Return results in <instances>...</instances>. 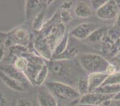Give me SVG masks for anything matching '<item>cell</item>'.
Here are the masks:
<instances>
[{"label":"cell","instance_id":"1","mask_svg":"<svg viewBox=\"0 0 120 106\" xmlns=\"http://www.w3.org/2000/svg\"><path fill=\"white\" fill-rule=\"evenodd\" d=\"M40 32L45 38L53 53L56 46L67 34L66 26L59 20V13L44 23Z\"/></svg>","mask_w":120,"mask_h":106},{"label":"cell","instance_id":"2","mask_svg":"<svg viewBox=\"0 0 120 106\" xmlns=\"http://www.w3.org/2000/svg\"><path fill=\"white\" fill-rule=\"evenodd\" d=\"M79 62L82 68L88 72L105 73L109 62L102 55L94 53H84L79 56Z\"/></svg>","mask_w":120,"mask_h":106},{"label":"cell","instance_id":"3","mask_svg":"<svg viewBox=\"0 0 120 106\" xmlns=\"http://www.w3.org/2000/svg\"><path fill=\"white\" fill-rule=\"evenodd\" d=\"M45 86L52 95L59 100H74L81 97L76 89L65 83L50 81L45 83Z\"/></svg>","mask_w":120,"mask_h":106},{"label":"cell","instance_id":"4","mask_svg":"<svg viewBox=\"0 0 120 106\" xmlns=\"http://www.w3.org/2000/svg\"><path fill=\"white\" fill-rule=\"evenodd\" d=\"M30 35L26 29L23 28H19L13 30L7 36V40L5 41V46L20 45L26 47L30 44Z\"/></svg>","mask_w":120,"mask_h":106},{"label":"cell","instance_id":"5","mask_svg":"<svg viewBox=\"0 0 120 106\" xmlns=\"http://www.w3.org/2000/svg\"><path fill=\"white\" fill-rule=\"evenodd\" d=\"M32 46L39 56L44 60H47L48 62L52 60L53 55V51L42 33L34 39Z\"/></svg>","mask_w":120,"mask_h":106},{"label":"cell","instance_id":"6","mask_svg":"<svg viewBox=\"0 0 120 106\" xmlns=\"http://www.w3.org/2000/svg\"><path fill=\"white\" fill-rule=\"evenodd\" d=\"M119 9L115 1L110 0L96 11L98 17L104 20H111L116 18L119 14Z\"/></svg>","mask_w":120,"mask_h":106},{"label":"cell","instance_id":"7","mask_svg":"<svg viewBox=\"0 0 120 106\" xmlns=\"http://www.w3.org/2000/svg\"><path fill=\"white\" fill-rule=\"evenodd\" d=\"M115 95H106L98 92L88 93L79 98L77 104H86L95 106H102L103 102L108 100H113Z\"/></svg>","mask_w":120,"mask_h":106},{"label":"cell","instance_id":"8","mask_svg":"<svg viewBox=\"0 0 120 106\" xmlns=\"http://www.w3.org/2000/svg\"><path fill=\"white\" fill-rule=\"evenodd\" d=\"M100 26L94 23H84L74 28L71 32V35L78 39H86Z\"/></svg>","mask_w":120,"mask_h":106},{"label":"cell","instance_id":"9","mask_svg":"<svg viewBox=\"0 0 120 106\" xmlns=\"http://www.w3.org/2000/svg\"><path fill=\"white\" fill-rule=\"evenodd\" d=\"M0 70L4 72L10 77H13L18 82L21 83L25 88L28 85H31L30 81L25 75V74L18 70L13 64H6L0 66Z\"/></svg>","mask_w":120,"mask_h":106},{"label":"cell","instance_id":"10","mask_svg":"<svg viewBox=\"0 0 120 106\" xmlns=\"http://www.w3.org/2000/svg\"><path fill=\"white\" fill-rule=\"evenodd\" d=\"M45 1H26L25 4V16L27 20L33 19L46 8Z\"/></svg>","mask_w":120,"mask_h":106},{"label":"cell","instance_id":"11","mask_svg":"<svg viewBox=\"0 0 120 106\" xmlns=\"http://www.w3.org/2000/svg\"><path fill=\"white\" fill-rule=\"evenodd\" d=\"M68 61L60 60H52L49 61V64H47V66L49 73L57 76L65 75L69 70L68 66L66 63Z\"/></svg>","mask_w":120,"mask_h":106},{"label":"cell","instance_id":"12","mask_svg":"<svg viewBox=\"0 0 120 106\" xmlns=\"http://www.w3.org/2000/svg\"><path fill=\"white\" fill-rule=\"evenodd\" d=\"M109 75L105 73H90L87 78L89 87V93L93 92L101 87Z\"/></svg>","mask_w":120,"mask_h":106},{"label":"cell","instance_id":"13","mask_svg":"<svg viewBox=\"0 0 120 106\" xmlns=\"http://www.w3.org/2000/svg\"><path fill=\"white\" fill-rule=\"evenodd\" d=\"M0 79L8 88L12 90L17 92H23L25 91V88L21 83L9 76L7 74H5L1 70H0Z\"/></svg>","mask_w":120,"mask_h":106},{"label":"cell","instance_id":"14","mask_svg":"<svg viewBox=\"0 0 120 106\" xmlns=\"http://www.w3.org/2000/svg\"><path fill=\"white\" fill-rule=\"evenodd\" d=\"M74 13L77 17L81 18H86L92 15L93 11L90 6L86 3L80 1L76 5Z\"/></svg>","mask_w":120,"mask_h":106},{"label":"cell","instance_id":"15","mask_svg":"<svg viewBox=\"0 0 120 106\" xmlns=\"http://www.w3.org/2000/svg\"><path fill=\"white\" fill-rule=\"evenodd\" d=\"M38 102L40 106H57L58 102L54 96L48 92H41L38 95Z\"/></svg>","mask_w":120,"mask_h":106},{"label":"cell","instance_id":"16","mask_svg":"<svg viewBox=\"0 0 120 106\" xmlns=\"http://www.w3.org/2000/svg\"><path fill=\"white\" fill-rule=\"evenodd\" d=\"M94 92L106 95H116L120 92V85H102Z\"/></svg>","mask_w":120,"mask_h":106},{"label":"cell","instance_id":"17","mask_svg":"<svg viewBox=\"0 0 120 106\" xmlns=\"http://www.w3.org/2000/svg\"><path fill=\"white\" fill-rule=\"evenodd\" d=\"M49 73V69H48L47 64H45L41 68L40 72H38V73L37 74V75L36 76L34 79V82L33 86L40 87V86L43 85L46 80Z\"/></svg>","mask_w":120,"mask_h":106},{"label":"cell","instance_id":"18","mask_svg":"<svg viewBox=\"0 0 120 106\" xmlns=\"http://www.w3.org/2000/svg\"><path fill=\"white\" fill-rule=\"evenodd\" d=\"M78 54V50L76 47H68L66 51L61 55L53 58L52 60H70L74 58Z\"/></svg>","mask_w":120,"mask_h":106},{"label":"cell","instance_id":"19","mask_svg":"<svg viewBox=\"0 0 120 106\" xmlns=\"http://www.w3.org/2000/svg\"><path fill=\"white\" fill-rule=\"evenodd\" d=\"M68 42H69V36L68 35L66 34L65 36L62 41L58 44V45L56 46L54 50L53 51V58L57 57L59 55L63 54L64 52L66 50V49L68 47Z\"/></svg>","mask_w":120,"mask_h":106},{"label":"cell","instance_id":"20","mask_svg":"<svg viewBox=\"0 0 120 106\" xmlns=\"http://www.w3.org/2000/svg\"><path fill=\"white\" fill-rule=\"evenodd\" d=\"M45 8L41 11L38 15H37L32 21V27L35 31L40 32L42 30L44 25V16H45Z\"/></svg>","mask_w":120,"mask_h":106},{"label":"cell","instance_id":"21","mask_svg":"<svg viewBox=\"0 0 120 106\" xmlns=\"http://www.w3.org/2000/svg\"><path fill=\"white\" fill-rule=\"evenodd\" d=\"M106 35V28L100 26V28L94 30L89 36L87 39L89 41L92 42H99V41H102L103 38H104Z\"/></svg>","mask_w":120,"mask_h":106},{"label":"cell","instance_id":"22","mask_svg":"<svg viewBox=\"0 0 120 106\" xmlns=\"http://www.w3.org/2000/svg\"><path fill=\"white\" fill-rule=\"evenodd\" d=\"M13 64L18 70L25 73L28 67V61L25 57H19L14 60Z\"/></svg>","mask_w":120,"mask_h":106},{"label":"cell","instance_id":"23","mask_svg":"<svg viewBox=\"0 0 120 106\" xmlns=\"http://www.w3.org/2000/svg\"><path fill=\"white\" fill-rule=\"evenodd\" d=\"M76 90L77 91L81 97L89 93V87H88L87 79H79L77 83V88Z\"/></svg>","mask_w":120,"mask_h":106},{"label":"cell","instance_id":"24","mask_svg":"<svg viewBox=\"0 0 120 106\" xmlns=\"http://www.w3.org/2000/svg\"><path fill=\"white\" fill-rule=\"evenodd\" d=\"M120 85V71L109 75L102 85Z\"/></svg>","mask_w":120,"mask_h":106},{"label":"cell","instance_id":"25","mask_svg":"<svg viewBox=\"0 0 120 106\" xmlns=\"http://www.w3.org/2000/svg\"><path fill=\"white\" fill-rule=\"evenodd\" d=\"M59 20L62 23L65 24L69 23L72 20V17L71 15L69 10H62L59 12Z\"/></svg>","mask_w":120,"mask_h":106},{"label":"cell","instance_id":"26","mask_svg":"<svg viewBox=\"0 0 120 106\" xmlns=\"http://www.w3.org/2000/svg\"><path fill=\"white\" fill-rule=\"evenodd\" d=\"M107 2L106 0H92L90 1L91 7L94 10L97 11L99 8H101Z\"/></svg>","mask_w":120,"mask_h":106},{"label":"cell","instance_id":"27","mask_svg":"<svg viewBox=\"0 0 120 106\" xmlns=\"http://www.w3.org/2000/svg\"><path fill=\"white\" fill-rule=\"evenodd\" d=\"M17 106H32V104L26 98H21L17 100Z\"/></svg>","mask_w":120,"mask_h":106},{"label":"cell","instance_id":"28","mask_svg":"<svg viewBox=\"0 0 120 106\" xmlns=\"http://www.w3.org/2000/svg\"><path fill=\"white\" fill-rule=\"evenodd\" d=\"M117 72L116 70V67L114 64H111V63H109L108 67L106 68V73L108 74V75H112L113 73H115V72Z\"/></svg>","mask_w":120,"mask_h":106},{"label":"cell","instance_id":"29","mask_svg":"<svg viewBox=\"0 0 120 106\" xmlns=\"http://www.w3.org/2000/svg\"><path fill=\"white\" fill-rule=\"evenodd\" d=\"M72 5V1H64L62 5H61V9L69 10L71 8Z\"/></svg>","mask_w":120,"mask_h":106},{"label":"cell","instance_id":"30","mask_svg":"<svg viewBox=\"0 0 120 106\" xmlns=\"http://www.w3.org/2000/svg\"><path fill=\"white\" fill-rule=\"evenodd\" d=\"M7 99L4 95L0 92V106H5L7 104Z\"/></svg>","mask_w":120,"mask_h":106},{"label":"cell","instance_id":"31","mask_svg":"<svg viewBox=\"0 0 120 106\" xmlns=\"http://www.w3.org/2000/svg\"><path fill=\"white\" fill-rule=\"evenodd\" d=\"M7 35H3L0 33V48L3 47V45H5V41L7 38Z\"/></svg>","mask_w":120,"mask_h":106},{"label":"cell","instance_id":"32","mask_svg":"<svg viewBox=\"0 0 120 106\" xmlns=\"http://www.w3.org/2000/svg\"><path fill=\"white\" fill-rule=\"evenodd\" d=\"M115 46H116V50H117L118 53L120 52V37L117 41L115 42Z\"/></svg>","mask_w":120,"mask_h":106},{"label":"cell","instance_id":"33","mask_svg":"<svg viewBox=\"0 0 120 106\" xmlns=\"http://www.w3.org/2000/svg\"><path fill=\"white\" fill-rule=\"evenodd\" d=\"M116 26L117 28L120 29V12L119 13L117 17H116Z\"/></svg>","mask_w":120,"mask_h":106},{"label":"cell","instance_id":"34","mask_svg":"<svg viewBox=\"0 0 120 106\" xmlns=\"http://www.w3.org/2000/svg\"><path fill=\"white\" fill-rule=\"evenodd\" d=\"M75 106H93V105H90V104H77Z\"/></svg>","mask_w":120,"mask_h":106},{"label":"cell","instance_id":"35","mask_svg":"<svg viewBox=\"0 0 120 106\" xmlns=\"http://www.w3.org/2000/svg\"><path fill=\"white\" fill-rule=\"evenodd\" d=\"M115 57L116 58V60H117L118 62H120V52H118L116 55H115Z\"/></svg>","mask_w":120,"mask_h":106},{"label":"cell","instance_id":"36","mask_svg":"<svg viewBox=\"0 0 120 106\" xmlns=\"http://www.w3.org/2000/svg\"><path fill=\"white\" fill-rule=\"evenodd\" d=\"M115 4H116V6L118 7V8H119V9H120V0H118V1H115Z\"/></svg>","mask_w":120,"mask_h":106},{"label":"cell","instance_id":"37","mask_svg":"<svg viewBox=\"0 0 120 106\" xmlns=\"http://www.w3.org/2000/svg\"><path fill=\"white\" fill-rule=\"evenodd\" d=\"M113 106H120V100H118L115 102V104Z\"/></svg>","mask_w":120,"mask_h":106},{"label":"cell","instance_id":"38","mask_svg":"<svg viewBox=\"0 0 120 106\" xmlns=\"http://www.w3.org/2000/svg\"><path fill=\"white\" fill-rule=\"evenodd\" d=\"M57 106H65L64 104H62L60 103V102H58V104H57Z\"/></svg>","mask_w":120,"mask_h":106},{"label":"cell","instance_id":"39","mask_svg":"<svg viewBox=\"0 0 120 106\" xmlns=\"http://www.w3.org/2000/svg\"></svg>","mask_w":120,"mask_h":106}]
</instances>
